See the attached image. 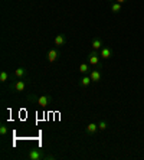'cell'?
<instances>
[{
  "mask_svg": "<svg viewBox=\"0 0 144 160\" xmlns=\"http://www.w3.org/2000/svg\"><path fill=\"white\" fill-rule=\"evenodd\" d=\"M27 159H30V160H48V154H45V152L41 149H32L29 153H27Z\"/></svg>",
  "mask_w": 144,
  "mask_h": 160,
  "instance_id": "cell-1",
  "label": "cell"
},
{
  "mask_svg": "<svg viewBox=\"0 0 144 160\" xmlns=\"http://www.w3.org/2000/svg\"><path fill=\"white\" fill-rule=\"evenodd\" d=\"M88 63L91 67H100L101 63V55L98 51H91L88 53Z\"/></svg>",
  "mask_w": 144,
  "mask_h": 160,
  "instance_id": "cell-2",
  "label": "cell"
},
{
  "mask_svg": "<svg viewBox=\"0 0 144 160\" xmlns=\"http://www.w3.org/2000/svg\"><path fill=\"white\" fill-rule=\"evenodd\" d=\"M10 89L13 92H23L26 89V81L25 78L23 79H16L15 82H12L10 84Z\"/></svg>",
  "mask_w": 144,
  "mask_h": 160,
  "instance_id": "cell-3",
  "label": "cell"
},
{
  "mask_svg": "<svg viewBox=\"0 0 144 160\" xmlns=\"http://www.w3.org/2000/svg\"><path fill=\"white\" fill-rule=\"evenodd\" d=\"M52 97L49 95V94H43V95H41V97H37L36 100V104L39 105V107H49V105L52 104Z\"/></svg>",
  "mask_w": 144,
  "mask_h": 160,
  "instance_id": "cell-4",
  "label": "cell"
},
{
  "mask_svg": "<svg viewBox=\"0 0 144 160\" xmlns=\"http://www.w3.org/2000/svg\"><path fill=\"white\" fill-rule=\"evenodd\" d=\"M89 77L92 79L94 84H98L101 81V77H102V72H101V68H97V69H92L89 72Z\"/></svg>",
  "mask_w": 144,
  "mask_h": 160,
  "instance_id": "cell-5",
  "label": "cell"
},
{
  "mask_svg": "<svg viewBox=\"0 0 144 160\" xmlns=\"http://www.w3.org/2000/svg\"><path fill=\"white\" fill-rule=\"evenodd\" d=\"M59 56H61V52L59 51H58V49H51V51H49L48 52V61L51 63H55L56 61L59 59Z\"/></svg>",
  "mask_w": 144,
  "mask_h": 160,
  "instance_id": "cell-6",
  "label": "cell"
},
{
  "mask_svg": "<svg viewBox=\"0 0 144 160\" xmlns=\"http://www.w3.org/2000/svg\"><path fill=\"white\" fill-rule=\"evenodd\" d=\"M100 55H101V59H110L112 56V49L110 46H102L100 51Z\"/></svg>",
  "mask_w": 144,
  "mask_h": 160,
  "instance_id": "cell-7",
  "label": "cell"
},
{
  "mask_svg": "<svg viewBox=\"0 0 144 160\" xmlns=\"http://www.w3.org/2000/svg\"><path fill=\"white\" fill-rule=\"evenodd\" d=\"M26 75H27V69L25 67H19L15 69V78L16 79H23L26 78Z\"/></svg>",
  "mask_w": 144,
  "mask_h": 160,
  "instance_id": "cell-8",
  "label": "cell"
},
{
  "mask_svg": "<svg viewBox=\"0 0 144 160\" xmlns=\"http://www.w3.org/2000/svg\"><path fill=\"white\" fill-rule=\"evenodd\" d=\"M91 46H92V51H98L100 52L101 48L104 46V42L101 38H94L92 41H91Z\"/></svg>",
  "mask_w": 144,
  "mask_h": 160,
  "instance_id": "cell-9",
  "label": "cell"
},
{
  "mask_svg": "<svg viewBox=\"0 0 144 160\" xmlns=\"http://www.w3.org/2000/svg\"><path fill=\"white\" fill-rule=\"evenodd\" d=\"M97 131H98V124L94 123V121H92V123H89L88 126L85 127V133L88 134V136H94Z\"/></svg>",
  "mask_w": 144,
  "mask_h": 160,
  "instance_id": "cell-10",
  "label": "cell"
},
{
  "mask_svg": "<svg viewBox=\"0 0 144 160\" xmlns=\"http://www.w3.org/2000/svg\"><path fill=\"white\" fill-rule=\"evenodd\" d=\"M55 46H58V48H59V46H63V45L67 43V36H65V35H62V33H59V35H56L55 36Z\"/></svg>",
  "mask_w": 144,
  "mask_h": 160,
  "instance_id": "cell-11",
  "label": "cell"
},
{
  "mask_svg": "<svg viewBox=\"0 0 144 160\" xmlns=\"http://www.w3.org/2000/svg\"><path fill=\"white\" fill-rule=\"evenodd\" d=\"M89 67H91V65H89L88 62H84V63H81V65H79V68H78V69H79V72H81V74H84V75H88L89 72Z\"/></svg>",
  "mask_w": 144,
  "mask_h": 160,
  "instance_id": "cell-12",
  "label": "cell"
},
{
  "mask_svg": "<svg viewBox=\"0 0 144 160\" xmlns=\"http://www.w3.org/2000/svg\"><path fill=\"white\" fill-rule=\"evenodd\" d=\"M92 82V79H91V77L89 75H84L81 78V81H79V84H81L84 88H87V87H89V84Z\"/></svg>",
  "mask_w": 144,
  "mask_h": 160,
  "instance_id": "cell-13",
  "label": "cell"
},
{
  "mask_svg": "<svg viewBox=\"0 0 144 160\" xmlns=\"http://www.w3.org/2000/svg\"><path fill=\"white\" fill-rule=\"evenodd\" d=\"M121 8H122V4H120V3H115V2H112V3H111V6H110L111 12H112V13H115V15L121 12Z\"/></svg>",
  "mask_w": 144,
  "mask_h": 160,
  "instance_id": "cell-14",
  "label": "cell"
},
{
  "mask_svg": "<svg viewBox=\"0 0 144 160\" xmlns=\"http://www.w3.org/2000/svg\"><path fill=\"white\" fill-rule=\"evenodd\" d=\"M7 79H9V72L7 71H2V72H0V82H2V84H4Z\"/></svg>",
  "mask_w": 144,
  "mask_h": 160,
  "instance_id": "cell-15",
  "label": "cell"
},
{
  "mask_svg": "<svg viewBox=\"0 0 144 160\" xmlns=\"http://www.w3.org/2000/svg\"><path fill=\"white\" fill-rule=\"evenodd\" d=\"M107 127H108V123L105 121V120H101L100 123H98V130L100 131H105L107 130Z\"/></svg>",
  "mask_w": 144,
  "mask_h": 160,
  "instance_id": "cell-16",
  "label": "cell"
},
{
  "mask_svg": "<svg viewBox=\"0 0 144 160\" xmlns=\"http://www.w3.org/2000/svg\"><path fill=\"white\" fill-rule=\"evenodd\" d=\"M7 133H9V128H7V126L6 124H0V134L2 136H7Z\"/></svg>",
  "mask_w": 144,
  "mask_h": 160,
  "instance_id": "cell-17",
  "label": "cell"
},
{
  "mask_svg": "<svg viewBox=\"0 0 144 160\" xmlns=\"http://www.w3.org/2000/svg\"><path fill=\"white\" fill-rule=\"evenodd\" d=\"M36 100H37V97L33 95V94H29V95H27V101H35V102H36Z\"/></svg>",
  "mask_w": 144,
  "mask_h": 160,
  "instance_id": "cell-18",
  "label": "cell"
},
{
  "mask_svg": "<svg viewBox=\"0 0 144 160\" xmlns=\"http://www.w3.org/2000/svg\"><path fill=\"white\" fill-rule=\"evenodd\" d=\"M110 3H112V2H115V3H120V4H124V3H127L128 0H108Z\"/></svg>",
  "mask_w": 144,
  "mask_h": 160,
  "instance_id": "cell-19",
  "label": "cell"
}]
</instances>
